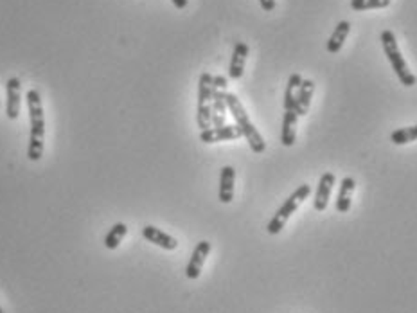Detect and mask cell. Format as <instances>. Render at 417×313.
<instances>
[{
	"mask_svg": "<svg viewBox=\"0 0 417 313\" xmlns=\"http://www.w3.org/2000/svg\"><path fill=\"white\" fill-rule=\"evenodd\" d=\"M31 119V133H29L27 159L31 162H38L43 156V141H45V115H43L42 95L36 89H31L25 95Z\"/></svg>",
	"mask_w": 417,
	"mask_h": 313,
	"instance_id": "6da1fadb",
	"label": "cell"
},
{
	"mask_svg": "<svg viewBox=\"0 0 417 313\" xmlns=\"http://www.w3.org/2000/svg\"><path fill=\"white\" fill-rule=\"evenodd\" d=\"M225 101H227V108L228 112L233 114L234 121H236V126L241 130L243 137L247 139L248 146L254 153H263L266 150V143L263 135L259 133V130L250 123V119L247 115V110L241 104V101L237 100V95L233 92H225Z\"/></svg>",
	"mask_w": 417,
	"mask_h": 313,
	"instance_id": "7a4b0ae2",
	"label": "cell"
},
{
	"mask_svg": "<svg viewBox=\"0 0 417 313\" xmlns=\"http://www.w3.org/2000/svg\"><path fill=\"white\" fill-rule=\"evenodd\" d=\"M379 40H381V45H383L385 56H387V60H389L390 67H392V71L396 72L398 80L401 81V85H405V86L416 85L417 78L414 76V72L408 69V63L405 62L403 54H401V51H399L396 34H394L390 29H385V31H381V36H379Z\"/></svg>",
	"mask_w": 417,
	"mask_h": 313,
	"instance_id": "3957f363",
	"label": "cell"
},
{
	"mask_svg": "<svg viewBox=\"0 0 417 313\" xmlns=\"http://www.w3.org/2000/svg\"><path fill=\"white\" fill-rule=\"evenodd\" d=\"M309 193H311V185H308V184L299 185V187H297V189H295L294 193H291V195L285 200V204L277 209V213L274 214V218L270 220L268 227H266L268 234H279L281 231L285 229V225H286V222H288L289 216H291V214L299 209V205L302 204L304 200L308 198Z\"/></svg>",
	"mask_w": 417,
	"mask_h": 313,
	"instance_id": "277c9868",
	"label": "cell"
},
{
	"mask_svg": "<svg viewBox=\"0 0 417 313\" xmlns=\"http://www.w3.org/2000/svg\"><path fill=\"white\" fill-rule=\"evenodd\" d=\"M198 128H213V74L204 72L198 81V110H196Z\"/></svg>",
	"mask_w": 417,
	"mask_h": 313,
	"instance_id": "5b68a950",
	"label": "cell"
},
{
	"mask_svg": "<svg viewBox=\"0 0 417 313\" xmlns=\"http://www.w3.org/2000/svg\"><path fill=\"white\" fill-rule=\"evenodd\" d=\"M20 94H22V85L19 78H10L5 81V115L8 119L14 121L20 115Z\"/></svg>",
	"mask_w": 417,
	"mask_h": 313,
	"instance_id": "8992f818",
	"label": "cell"
},
{
	"mask_svg": "<svg viewBox=\"0 0 417 313\" xmlns=\"http://www.w3.org/2000/svg\"><path fill=\"white\" fill-rule=\"evenodd\" d=\"M208 254H211V243L200 242L195 247V251H193V254H191L189 263L185 266V275H187V279H198Z\"/></svg>",
	"mask_w": 417,
	"mask_h": 313,
	"instance_id": "52a82bcc",
	"label": "cell"
},
{
	"mask_svg": "<svg viewBox=\"0 0 417 313\" xmlns=\"http://www.w3.org/2000/svg\"><path fill=\"white\" fill-rule=\"evenodd\" d=\"M243 137L241 130L237 126H222V128H208L200 132V141L205 144H214V143H222V141H234V139Z\"/></svg>",
	"mask_w": 417,
	"mask_h": 313,
	"instance_id": "ba28073f",
	"label": "cell"
},
{
	"mask_svg": "<svg viewBox=\"0 0 417 313\" xmlns=\"http://www.w3.org/2000/svg\"><path fill=\"white\" fill-rule=\"evenodd\" d=\"M333 185H335V175L331 171H326L317 185V193H315V202H313V207L317 211H326L327 205H329V198H331V191Z\"/></svg>",
	"mask_w": 417,
	"mask_h": 313,
	"instance_id": "9c48e42d",
	"label": "cell"
},
{
	"mask_svg": "<svg viewBox=\"0 0 417 313\" xmlns=\"http://www.w3.org/2000/svg\"><path fill=\"white\" fill-rule=\"evenodd\" d=\"M248 45L245 42H237L234 45L233 58H230V63H228V78L230 80H239L245 72V63H247L248 58Z\"/></svg>",
	"mask_w": 417,
	"mask_h": 313,
	"instance_id": "30bf717a",
	"label": "cell"
},
{
	"mask_svg": "<svg viewBox=\"0 0 417 313\" xmlns=\"http://www.w3.org/2000/svg\"><path fill=\"white\" fill-rule=\"evenodd\" d=\"M234 182H236V170L233 166H223L219 173L218 196L222 204H230L234 198Z\"/></svg>",
	"mask_w": 417,
	"mask_h": 313,
	"instance_id": "8fae6325",
	"label": "cell"
},
{
	"mask_svg": "<svg viewBox=\"0 0 417 313\" xmlns=\"http://www.w3.org/2000/svg\"><path fill=\"white\" fill-rule=\"evenodd\" d=\"M143 236L146 237L147 242L156 245V247L164 248V251H175V248L178 247V242H176L175 237L169 236V234L164 233V231H160V229L153 227V225L143 227Z\"/></svg>",
	"mask_w": 417,
	"mask_h": 313,
	"instance_id": "7c38bea8",
	"label": "cell"
},
{
	"mask_svg": "<svg viewBox=\"0 0 417 313\" xmlns=\"http://www.w3.org/2000/svg\"><path fill=\"white\" fill-rule=\"evenodd\" d=\"M313 92H315V81L313 80H302V83L297 89V94H295V112L299 117L308 114L309 104H311Z\"/></svg>",
	"mask_w": 417,
	"mask_h": 313,
	"instance_id": "4fadbf2b",
	"label": "cell"
},
{
	"mask_svg": "<svg viewBox=\"0 0 417 313\" xmlns=\"http://www.w3.org/2000/svg\"><path fill=\"white\" fill-rule=\"evenodd\" d=\"M297 123H299L297 112H295V110H285L283 128H281V143H283V146L289 148L295 144V139H297Z\"/></svg>",
	"mask_w": 417,
	"mask_h": 313,
	"instance_id": "5bb4252c",
	"label": "cell"
},
{
	"mask_svg": "<svg viewBox=\"0 0 417 313\" xmlns=\"http://www.w3.org/2000/svg\"><path fill=\"white\" fill-rule=\"evenodd\" d=\"M356 189V181L353 176H344L340 182V193L337 198V211L338 213H349L353 204V193Z\"/></svg>",
	"mask_w": 417,
	"mask_h": 313,
	"instance_id": "9a60e30c",
	"label": "cell"
},
{
	"mask_svg": "<svg viewBox=\"0 0 417 313\" xmlns=\"http://www.w3.org/2000/svg\"><path fill=\"white\" fill-rule=\"evenodd\" d=\"M349 31H351V24H349L347 20L338 22V25L335 27V31H333V34L329 36V40H327V52H331V54L340 52V49L344 47V42L347 40Z\"/></svg>",
	"mask_w": 417,
	"mask_h": 313,
	"instance_id": "2e32d148",
	"label": "cell"
},
{
	"mask_svg": "<svg viewBox=\"0 0 417 313\" xmlns=\"http://www.w3.org/2000/svg\"><path fill=\"white\" fill-rule=\"evenodd\" d=\"M126 233H128V227L124 223L119 222L115 225H112V229H110L106 237H104V247L110 248V251L117 248L121 245V242H123V237L126 236Z\"/></svg>",
	"mask_w": 417,
	"mask_h": 313,
	"instance_id": "e0dca14e",
	"label": "cell"
},
{
	"mask_svg": "<svg viewBox=\"0 0 417 313\" xmlns=\"http://www.w3.org/2000/svg\"><path fill=\"white\" fill-rule=\"evenodd\" d=\"M300 83H302V76L300 74H291L289 76L285 91V110H295V94H297V89H299Z\"/></svg>",
	"mask_w": 417,
	"mask_h": 313,
	"instance_id": "ac0fdd59",
	"label": "cell"
},
{
	"mask_svg": "<svg viewBox=\"0 0 417 313\" xmlns=\"http://www.w3.org/2000/svg\"><path fill=\"white\" fill-rule=\"evenodd\" d=\"M390 141L398 146H403V144L414 143L417 141V124L414 126H407V128H399L396 132L390 133Z\"/></svg>",
	"mask_w": 417,
	"mask_h": 313,
	"instance_id": "d6986e66",
	"label": "cell"
},
{
	"mask_svg": "<svg viewBox=\"0 0 417 313\" xmlns=\"http://www.w3.org/2000/svg\"><path fill=\"white\" fill-rule=\"evenodd\" d=\"M390 0H351V8L355 11H370L385 10L389 8Z\"/></svg>",
	"mask_w": 417,
	"mask_h": 313,
	"instance_id": "ffe728a7",
	"label": "cell"
},
{
	"mask_svg": "<svg viewBox=\"0 0 417 313\" xmlns=\"http://www.w3.org/2000/svg\"><path fill=\"white\" fill-rule=\"evenodd\" d=\"M228 80L225 76H213V89H219V91H227Z\"/></svg>",
	"mask_w": 417,
	"mask_h": 313,
	"instance_id": "44dd1931",
	"label": "cell"
},
{
	"mask_svg": "<svg viewBox=\"0 0 417 313\" xmlns=\"http://www.w3.org/2000/svg\"><path fill=\"white\" fill-rule=\"evenodd\" d=\"M259 4L266 13H270V11L275 10V0H259Z\"/></svg>",
	"mask_w": 417,
	"mask_h": 313,
	"instance_id": "7402d4cb",
	"label": "cell"
},
{
	"mask_svg": "<svg viewBox=\"0 0 417 313\" xmlns=\"http://www.w3.org/2000/svg\"><path fill=\"white\" fill-rule=\"evenodd\" d=\"M171 2H173V5H175L176 10H185L189 0H171Z\"/></svg>",
	"mask_w": 417,
	"mask_h": 313,
	"instance_id": "603a6c76",
	"label": "cell"
},
{
	"mask_svg": "<svg viewBox=\"0 0 417 313\" xmlns=\"http://www.w3.org/2000/svg\"><path fill=\"white\" fill-rule=\"evenodd\" d=\"M0 313H4V312H2V308H0Z\"/></svg>",
	"mask_w": 417,
	"mask_h": 313,
	"instance_id": "cb8c5ba5",
	"label": "cell"
}]
</instances>
